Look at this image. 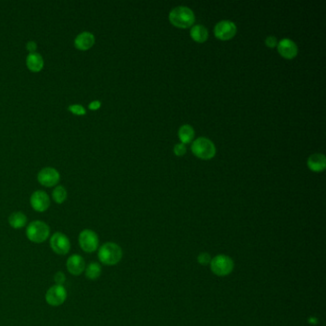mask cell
I'll list each match as a JSON object with an SVG mask.
<instances>
[{"mask_svg":"<svg viewBox=\"0 0 326 326\" xmlns=\"http://www.w3.org/2000/svg\"><path fill=\"white\" fill-rule=\"evenodd\" d=\"M98 258L105 266H115L123 258V250L115 242H106L98 249Z\"/></svg>","mask_w":326,"mask_h":326,"instance_id":"6da1fadb","label":"cell"},{"mask_svg":"<svg viewBox=\"0 0 326 326\" xmlns=\"http://www.w3.org/2000/svg\"><path fill=\"white\" fill-rule=\"evenodd\" d=\"M169 21L178 28L186 29L193 25L195 17L193 12L186 6H179L171 10L169 14Z\"/></svg>","mask_w":326,"mask_h":326,"instance_id":"7a4b0ae2","label":"cell"},{"mask_svg":"<svg viewBox=\"0 0 326 326\" xmlns=\"http://www.w3.org/2000/svg\"><path fill=\"white\" fill-rule=\"evenodd\" d=\"M26 237L31 242L41 244L50 237V227L43 221H32L26 227Z\"/></svg>","mask_w":326,"mask_h":326,"instance_id":"3957f363","label":"cell"},{"mask_svg":"<svg viewBox=\"0 0 326 326\" xmlns=\"http://www.w3.org/2000/svg\"><path fill=\"white\" fill-rule=\"evenodd\" d=\"M210 271L218 277H227L232 274L235 263L234 260L226 255H218L211 258L209 263Z\"/></svg>","mask_w":326,"mask_h":326,"instance_id":"277c9868","label":"cell"},{"mask_svg":"<svg viewBox=\"0 0 326 326\" xmlns=\"http://www.w3.org/2000/svg\"><path fill=\"white\" fill-rule=\"evenodd\" d=\"M191 151L198 158L209 160L214 157L216 148L210 140L200 137L192 143Z\"/></svg>","mask_w":326,"mask_h":326,"instance_id":"5b68a950","label":"cell"},{"mask_svg":"<svg viewBox=\"0 0 326 326\" xmlns=\"http://www.w3.org/2000/svg\"><path fill=\"white\" fill-rule=\"evenodd\" d=\"M79 247L87 254H92L96 252L99 247V239L96 232L90 229H84L79 233Z\"/></svg>","mask_w":326,"mask_h":326,"instance_id":"8992f818","label":"cell"},{"mask_svg":"<svg viewBox=\"0 0 326 326\" xmlns=\"http://www.w3.org/2000/svg\"><path fill=\"white\" fill-rule=\"evenodd\" d=\"M50 247L59 256H66L71 250V242L67 236L61 232H56L50 238Z\"/></svg>","mask_w":326,"mask_h":326,"instance_id":"52a82bcc","label":"cell"},{"mask_svg":"<svg viewBox=\"0 0 326 326\" xmlns=\"http://www.w3.org/2000/svg\"><path fill=\"white\" fill-rule=\"evenodd\" d=\"M67 298V290L63 285H53L50 287L45 294V300L51 306L62 305Z\"/></svg>","mask_w":326,"mask_h":326,"instance_id":"ba28073f","label":"cell"},{"mask_svg":"<svg viewBox=\"0 0 326 326\" xmlns=\"http://www.w3.org/2000/svg\"><path fill=\"white\" fill-rule=\"evenodd\" d=\"M237 34V26L233 21L222 20L214 27V35L218 40H229Z\"/></svg>","mask_w":326,"mask_h":326,"instance_id":"9c48e42d","label":"cell"},{"mask_svg":"<svg viewBox=\"0 0 326 326\" xmlns=\"http://www.w3.org/2000/svg\"><path fill=\"white\" fill-rule=\"evenodd\" d=\"M38 180L42 186L51 188L59 184L60 175L56 168L47 167V168H42L39 172Z\"/></svg>","mask_w":326,"mask_h":326,"instance_id":"30bf717a","label":"cell"},{"mask_svg":"<svg viewBox=\"0 0 326 326\" xmlns=\"http://www.w3.org/2000/svg\"><path fill=\"white\" fill-rule=\"evenodd\" d=\"M49 195L43 190H36L30 198V204L38 212H44L50 207Z\"/></svg>","mask_w":326,"mask_h":326,"instance_id":"8fae6325","label":"cell"},{"mask_svg":"<svg viewBox=\"0 0 326 326\" xmlns=\"http://www.w3.org/2000/svg\"><path fill=\"white\" fill-rule=\"evenodd\" d=\"M85 260L80 255L74 254L67 258L66 268L73 276H80L85 270Z\"/></svg>","mask_w":326,"mask_h":326,"instance_id":"7c38bea8","label":"cell"},{"mask_svg":"<svg viewBox=\"0 0 326 326\" xmlns=\"http://www.w3.org/2000/svg\"><path fill=\"white\" fill-rule=\"evenodd\" d=\"M277 51L285 59H294L297 55V46L293 40L283 39L277 43Z\"/></svg>","mask_w":326,"mask_h":326,"instance_id":"4fadbf2b","label":"cell"},{"mask_svg":"<svg viewBox=\"0 0 326 326\" xmlns=\"http://www.w3.org/2000/svg\"><path fill=\"white\" fill-rule=\"evenodd\" d=\"M74 44L75 47L80 51L89 50L95 44V36L87 31L81 32L76 37L74 40Z\"/></svg>","mask_w":326,"mask_h":326,"instance_id":"5bb4252c","label":"cell"},{"mask_svg":"<svg viewBox=\"0 0 326 326\" xmlns=\"http://www.w3.org/2000/svg\"><path fill=\"white\" fill-rule=\"evenodd\" d=\"M308 168L315 172L323 171L326 168L325 156L321 153H315L307 160Z\"/></svg>","mask_w":326,"mask_h":326,"instance_id":"9a60e30c","label":"cell"},{"mask_svg":"<svg viewBox=\"0 0 326 326\" xmlns=\"http://www.w3.org/2000/svg\"><path fill=\"white\" fill-rule=\"evenodd\" d=\"M26 65L30 71L38 73L43 69L44 59L40 53H29L26 58Z\"/></svg>","mask_w":326,"mask_h":326,"instance_id":"2e32d148","label":"cell"},{"mask_svg":"<svg viewBox=\"0 0 326 326\" xmlns=\"http://www.w3.org/2000/svg\"><path fill=\"white\" fill-rule=\"evenodd\" d=\"M27 216L21 211H15L8 218L9 225L15 230L23 229L27 225Z\"/></svg>","mask_w":326,"mask_h":326,"instance_id":"e0dca14e","label":"cell"},{"mask_svg":"<svg viewBox=\"0 0 326 326\" xmlns=\"http://www.w3.org/2000/svg\"><path fill=\"white\" fill-rule=\"evenodd\" d=\"M190 37L194 41L202 43L207 40L208 32L207 28L203 25H195L190 30Z\"/></svg>","mask_w":326,"mask_h":326,"instance_id":"ac0fdd59","label":"cell"},{"mask_svg":"<svg viewBox=\"0 0 326 326\" xmlns=\"http://www.w3.org/2000/svg\"><path fill=\"white\" fill-rule=\"evenodd\" d=\"M85 277L89 280H97L101 275V266L98 262H90L84 270Z\"/></svg>","mask_w":326,"mask_h":326,"instance_id":"d6986e66","label":"cell"},{"mask_svg":"<svg viewBox=\"0 0 326 326\" xmlns=\"http://www.w3.org/2000/svg\"><path fill=\"white\" fill-rule=\"evenodd\" d=\"M178 136H179L180 141L182 142V144H184V145L188 144L194 138V129L188 125H185L179 129Z\"/></svg>","mask_w":326,"mask_h":326,"instance_id":"ffe728a7","label":"cell"},{"mask_svg":"<svg viewBox=\"0 0 326 326\" xmlns=\"http://www.w3.org/2000/svg\"><path fill=\"white\" fill-rule=\"evenodd\" d=\"M67 196H68L67 190H66V188L62 187V186H57L56 188H54V190L52 192V197H53L54 201L57 204L64 203L66 201V199H67Z\"/></svg>","mask_w":326,"mask_h":326,"instance_id":"44dd1931","label":"cell"},{"mask_svg":"<svg viewBox=\"0 0 326 326\" xmlns=\"http://www.w3.org/2000/svg\"><path fill=\"white\" fill-rule=\"evenodd\" d=\"M197 261L198 263L202 266H206V265H209L210 261H211V257L208 253H206V252H203V253H200L198 255L197 257Z\"/></svg>","mask_w":326,"mask_h":326,"instance_id":"7402d4cb","label":"cell"},{"mask_svg":"<svg viewBox=\"0 0 326 326\" xmlns=\"http://www.w3.org/2000/svg\"><path fill=\"white\" fill-rule=\"evenodd\" d=\"M68 110L71 111L73 114L78 115V116H83L86 114V110L81 105V104H71L68 107Z\"/></svg>","mask_w":326,"mask_h":326,"instance_id":"603a6c76","label":"cell"},{"mask_svg":"<svg viewBox=\"0 0 326 326\" xmlns=\"http://www.w3.org/2000/svg\"><path fill=\"white\" fill-rule=\"evenodd\" d=\"M174 153L177 155V156H183V155H185V153L187 152V148H186V146L184 145V144H182V143H180V144H177V145H175V147H174Z\"/></svg>","mask_w":326,"mask_h":326,"instance_id":"cb8c5ba5","label":"cell"},{"mask_svg":"<svg viewBox=\"0 0 326 326\" xmlns=\"http://www.w3.org/2000/svg\"><path fill=\"white\" fill-rule=\"evenodd\" d=\"M54 280L57 285H63L66 281V277L62 272H58L54 277Z\"/></svg>","mask_w":326,"mask_h":326,"instance_id":"d4e9b609","label":"cell"},{"mask_svg":"<svg viewBox=\"0 0 326 326\" xmlns=\"http://www.w3.org/2000/svg\"><path fill=\"white\" fill-rule=\"evenodd\" d=\"M265 43H266L267 46L269 48H274L276 47L277 45V40L276 37H273V36H270L267 38L266 40H265Z\"/></svg>","mask_w":326,"mask_h":326,"instance_id":"484cf974","label":"cell"},{"mask_svg":"<svg viewBox=\"0 0 326 326\" xmlns=\"http://www.w3.org/2000/svg\"><path fill=\"white\" fill-rule=\"evenodd\" d=\"M26 48L29 51V53H36L38 49V44L34 40H30L26 44Z\"/></svg>","mask_w":326,"mask_h":326,"instance_id":"4316f807","label":"cell"},{"mask_svg":"<svg viewBox=\"0 0 326 326\" xmlns=\"http://www.w3.org/2000/svg\"><path fill=\"white\" fill-rule=\"evenodd\" d=\"M101 105V102L99 100H93L89 103L88 107L90 110H98Z\"/></svg>","mask_w":326,"mask_h":326,"instance_id":"83f0119b","label":"cell"}]
</instances>
